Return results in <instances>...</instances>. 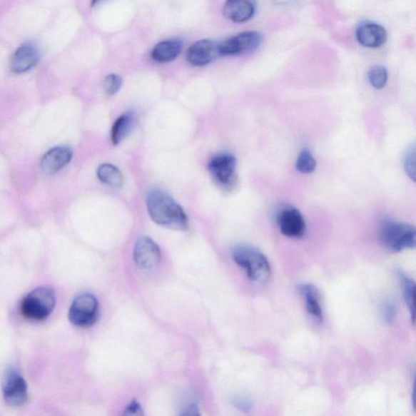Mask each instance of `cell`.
I'll return each instance as SVG.
<instances>
[{"label":"cell","mask_w":416,"mask_h":416,"mask_svg":"<svg viewBox=\"0 0 416 416\" xmlns=\"http://www.w3.org/2000/svg\"><path fill=\"white\" fill-rule=\"evenodd\" d=\"M146 208L156 224L178 231L189 228L188 218L183 208L168 193L152 191L146 197Z\"/></svg>","instance_id":"cell-1"},{"label":"cell","mask_w":416,"mask_h":416,"mask_svg":"<svg viewBox=\"0 0 416 416\" xmlns=\"http://www.w3.org/2000/svg\"><path fill=\"white\" fill-rule=\"evenodd\" d=\"M233 259L253 283L265 284L270 279V263L259 249L248 245H238L233 252Z\"/></svg>","instance_id":"cell-2"},{"label":"cell","mask_w":416,"mask_h":416,"mask_svg":"<svg viewBox=\"0 0 416 416\" xmlns=\"http://www.w3.org/2000/svg\"><path fill=\"white\" fill-rule=\"evenodd\" d=\"M415 228L406 223L385 220L380 228V237L385 248L401 252L415 247Z\"/></svg>","instance_id":"cell-3"},{"label":"cell","mask_w":416,"mask_h":416,"mask_svg":"<svg viewBox=\"0 0 416 416\" xmlns=\"http://www.w3.org/2000/svg\"><path fill=\"white\" fill-rule=\"evenodd\" d=\"M56 294L50 287H40L23 300L21 310L29 320H43L49 318L56 306Z\"/></svg>","instance_id":"cell-4"},{"label":"cell","mask_w":416,"mask_h":416,"mask_svg":"<svg viewBox=\"0 0 416 416\" xmlns=\"http://www.w3.org/2000/svg\"><path fill=\"white\" fill-rule=\"evenodd\" d=\"M98 302L91 294H83L76 298L69 309V318L75 326L89 328L98 318Z\"/></svg>","instance_id":"cell-5"},{"label":"cell","mask_w":416,"mask_h":416,"mask_svg":"<svg viewBox=\"0 0 416 416\" xmlns=\"http://www.w3.org/2000/svg\"><path fill=\"white\" fill-rule=\"evenodd\" d=\"M208 169L216 184L230 191L237 183L236 159L228 153L214 156L208 163Z\"/></svg>","instance_id":"cell-6"},{"label":"cell","mask_w":416,"mask_h":416,"mask_svg":"<svg viewBox=\"0 0 416 416\" xmlns=\"http://www.w3.org/2000/svg\"><path fill=\"white\" fill-rule=\"evenodd\" d=\"M3 395L9 406L19 407L27 402L28 387L26 380L19 371L10 368L3 380Z\"/></svg>","instance_id":"cell-7"},{"label":"cell","mask_w":416,"mask_h":416,"mask_svg":"<svg viewBox=\"0 0 416 416\" xmlns=\"http://www.w3.org/2000/svg\"><path fill=\"white\" fill-rule=\"evenodd\" d=\"M263 42L262 34L255 31L243 32L220 44L222 56H237L255 51Z\"/></svg>","instance_id":"cell-8"},{"label":"cell","mask_w":416,"mask_h":416,"mask_svg":"<svg viewBox=\"0 0 416 416\" xmlns=\"http://www.w3.org/2000/svg\"><path fill=\"white\" fill-rule=\"evenodd\" d=\"M277 223L281 233L286 237L300 238L306 232L305 220L300 210L292 206L278 210Z\"/></svg>","instance_id":"cell-9"},{"label":"cell","mask_w":416,"mask_h":416,"mask_svg":"<svg viewBox=\"0 0 416 416\" xmlns=\"http://www.w3.org/2000/svg\"><path fill=\"white\" fill-rule=\"evenodd\" d=\"M221 56L220 44L213 40L198 41L187 51L186 59L194 66H204Z\"/></svg>","instance_id":"cell-10"},{"label":"cell","mask_w":416,"mask_h":416,"mask_svg":"<svg viewBox=\"0 0 416 416\" xmlns=\"http://www.w3.org/2000/svg\"><path fill=\"white\" fill-rule=\"evenodd\" d=\"M133 260L141 268H153L161 262V249L151 238L141 237L134 247Z\"/></svg>","instance_id":"cell-11"},{"label":"cell","mask_w":416,"mask_h":416,"mask_svg":"<svg viewBox=\"0 0 416 416\" xmlns=\"http://www.w3.org/2000/svg\"><path fill=\"white\" fill-rule=\"evenodd\" d=\"M39 61V51L33 43L19 46L11 60V69L15 73H24L32 69Z\"/></svg>","instance_id":"cell-12"},{"label":"cell","mask_w":416,"mask_h":416,"mask_svg":"<svg viewBox=\"0 0 416 416\" xmlns=\"http://www.w3.org/2000/svg\"><path fill=\"white\" fill-rule=\"evenodd\" d=\"M73 158V151L68 146H56L46 152L41 162L46 174H54L67 166Z\"/></svg>","instance_id":"cell-13"},{"label":"cell","mask_w":416,"mask_h":416,"mask_svg":"<svg viewBox=\"0 0 416 416\" xmlns=\"http://www.w3.org/2000/svg\"><path fill=\"white\" fill-rule=\"evenodd\" d=\"M356 39L365 48L377 49L387 40V32L382 26L375 23H365L356 31Z\"/></svg>","instance_id":"cell-14"},{"label":"cell","mask_w":416,"mask_h":416,"mask_svg":"<svg viewBox=\"0 0 416 416\" xmlns=\"http://www.w3.org/2000/svg\"><path fill=\"white\" fill-rule=\"evenodd\" d=\"M255 9V0H227L223 14L233 22L243 23L253 17Z\"/></svg>","instance_id":"cell-15"},{"label":"cell","mask_w":416,"mask_h":416,"mask_svg":"<svg viewBox=\"0 0 416 416\" xmlns=\"http://www.w3.org/2000/svg\"><path fill=\"white\" fill-rule=\"evenodd\" d=\"M298 291L305 301L308 313L312 318L321 323L323 321V310L320 303L319 291L316 287L310 283H303L298 285Z\"/></svg>","instance_id":"cell-16"},{"label":"cell","mask_w":416,"mask_h":416,"mask_svg":"<svg viewBox=\"0 0 416 416\" xmlns=\"http://www.w3.org/2000/svg\"><path fill=\"white\" fill-rule=\"evenodd\" d=\"M183 44L179 39H169L158 44L151 51V58L158 63L171 62L177 58Z\"/></svg>","instance_id":"cell-17"},{"label":"cell","mask_w":416,"mask_h":416,"mask_svg":"<svg viewBox=\"0 0 416 416\" xmlns=\"http://www.w3.org/2000/svg\"><path fill=\"white\" fill-rule=\"evenodd\" d=\"M136 114L132 111L122 114L111 128V138L114 145L120 144L131 133L136 122Z\"/></svg>","instance_id":"cell-18"},{"label":"cell","mask_w":416,"mask_h":416,"mask_svg":"<svg viewBox=\"0 0 416 416\" xmlns=\"http://www.w3.org/2000/svg\"><path fill=\"white\" fill-rule=\"evenodd\" d=\"M397 278L400 279V283L401 285V288L402 291V295L404 300L407 303V306L409 309L410 314H411V318L413 323L415 320V281L409 278L408 275L398 269Z\"/></svg>","instance_id":"cell-19"},{"label":"cell","mask_w":416,"mask_h":416,"mask_svg":"<svg viewBox=\"0 0 416 416\" xmlns=\"http://www.w3.org/2000/svg\"><path fill=\"white\" fill-rule=\"evenodd\" d=\"M99 180L104 184L113 187H121L124 184V177L120 169L111 163H103L97 170Z\"/></svg>","instance_id":"cell-20"},{"label":"cell","mask_w":416,"mask_h":416,"mask_svg":"<svg viewBox=\"0 0 416 416\" xmlns=\"http://www.w3.org/2000/svg\"><path fill=\"white\" fill-rule=\"evenodd\" d=\"M316 168L315 157L308 149H303L298 156L296 168L302 173H312Z\"/></svg>","instance_id":"cell-21"},{"label":"cell","mask_w":416,"mask_h":416,"mask_svg":"<svg viewBox=\"0 0 416 416\" xmlns=\"http://www.w3.org/2000/svg\"><path fill=\"white\" fill-rule=\"evenodd\" d=\"M368 80L371 85L376 89H382L387 83L388 72L384 66H376L369 70Z\"/></svg>","instance_id":"cell-22"},{"label":"cell","mask_w":416,"mask_h":416,"mask_svg":"<svg viewBox=\"0 0 416 416\" xmlns=\"http://www.w3.org/2000/svg\"><path fill=\"white\" fill-rule=\"evenodd\" d=\"M122 86V79L120 76L110 74L105 78L103 81V90L107 96H113L119 91Z\"/></svg>","instance_id":"cell-23"},{"label":"cell","mask_w":416,"mask_h":416,"mask_svg":"<svg viewBox=\"0 0 416 416\" xmlns=\"http://www.w3.org/2000/svg\"><path fill=\"white\" fill-rule=\"evenodd\" d=\"M382 314L385 323H394L397 314L396 304L391 300L385 301L382 307Z\"/></svg>","instance_id":"cell-24"},{"label":"cell","mask_w":416,"mask_h":416,"mask_svg":"<svg viewBox=\"0 0 416 416\" xmlns=\"http://www.w3.org/2000/svg\"><path fill=\"white\" fill-rule=\"evenodd\" d=\"M404 168L409 176V178L415 180V148L407 151L403 160Z\"/></svg>","instance_id":"cell-25"},{"label":"cell","mask_w":416,"mask_h":416,"mask_svg":"<svg viewBox=\"0 0 416 416\" xmlns=\"http://www.w3.org/2000/svg\"><path fill=\"white\" fill-rule=\"evenodd\" d=\"M125 415H143V409L141 407L140 404L136 401L133 400L125 409Z\"/></svg>","instance_id":"cell-26"},{"label":"cell","mask_w":416,"mask_h":416,"mask_svg":"<svg viewBox=\"0 0 416 416\" xmlns=\"http://www.w3.org/2000/svg\"><path fill=\"white\" fill-rule=\"evenodd\" d=\"M234 403H235L237 407L240 409V411L245 412H248L249 411H250L252 404L251 402L249 400H248V398L242 397H237L235 401H234Z\"/></svg>","instance_id":"cell-27"},{"label":"cell","mask_w":416,"mask_h":416,"mask_svg":"<svg viewBox=\"0 0 416 416\" xmlns=\"http://www.w3.org/2000/svg\"><path fill=\"white\" fill-rule=\"evenodd\" d=\"M98 1H101V0H92V5H95L96 4H97Z\"/></svg>","instance_id":"cell-28"}]
</instances>
